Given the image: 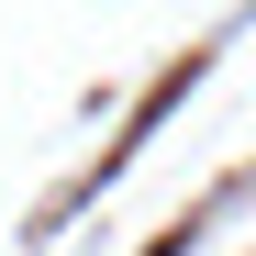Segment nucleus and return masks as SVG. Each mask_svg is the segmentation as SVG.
<instances>
[]
</instances>
